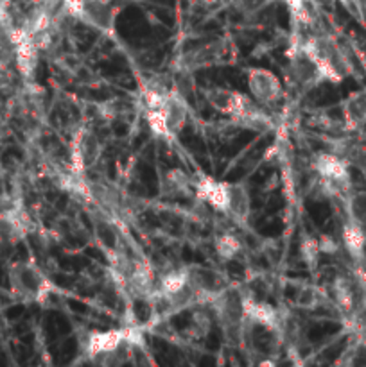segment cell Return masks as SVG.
Here are the masks:
<instances>
[{
    "label": "cell",
    "instance_id": "obj_20",
    "mask_svg": "<svg viewBox=\"0 0 366 367\" xmlns=\"http://www.w3.org/2000/svg\"><path fill=\"white\" fill-rule=\"evenodd\" d=\"M361 57H362V61L366 63V43L361 47Z\"/></svg>",
    "mask_w": 366,
    "mask_h": 367
},
{
    "label": "cell",
    "instance_id": "obj_4",
    "mask_svg": "<svg viewBox=\"0 0 366 367\" xmlns=\"http://www.w3.org/2000/svg\"><path fill=\"white\" fill-rule=\"evenodd\" d=\"M304 50L322 72L323 79L329 83H341L352 74V63L348 54L341 45L327 34H313L304 40H298Z\"/></svg>",
    "mask_w": 366,
    "mask_h": 367
},
{
    "label": "cell",
    "instance_id": "obj_2",
    "mask_svg": "<svg viewBox=\"0 0 366 367\" xmlns=\"http://www.w3.org/2000/svg\"><path fill=\"white\" fill-rule=\"evenodd\" d=\"M194 198L214 208L239 226H244L252 215V198L243 183L219 181L210 176L194 179Z\"/></svg>",
    "mask_w": 366,
    "mask_h": 367
},
{
    "label": "cell",
    "instance_id": "obj_8",
    "mask_svg": "<svg viewBox=\"0 0 366 367\" xmlns=\"http://www.w3.org/2000/svg\"><path fill=\"white\" fill-rule=\"evenodd\" d=\"M287 79L291 85L300 90L314 88V86L325 81L320 69L316 67V63L300 49L298 43L289 50Z\"/></svg>",
    "mask_w": 366,
    "mask_h": 367
},
{
    "label": "cell",
    "instance_id": "obj_6",
    "mask_svg": "<svg viewBox=\"0 0 366 367\" xmlns=\"http://www.w3.org/2000/svg\"><path fill=\"white\" fill-rule=\"evenodd\" d=\"M99 156H101V141L95 137L94 131H90L88 127H81L76 131L70 140V174L76 178H83L97 163Z\"/></svg>",
    "mask_w": 366,
    "mask_h": 367
},
{
    "label": "cell",
    "instance_id": "obj_11",
    "mask_svg": "<svg viewBox=\"0 0 366 367\" xmlns=\"http://www.w3.org/2000/svg\"><path fill=\"white\" fill-rule=\"evenodd\" d=\"M343 127L355 131L366 124V92L350 93L341 106Z\"/></svg>",
    "mask_w": 366,
    "mask_h": 367
},
{
    "label": "cell",
    "instance_id": "obj_19",
    "mask_svg": "<svg viewBox=\"0 0 366 367\" xmlns=\"http://www.w3.org/2000/svg\"><path fill=\"white\" fill-rule=\"evenodd\" d=\"M271 0H239V8L244 13H257L264 9Z\"/></svg>",
    "mask_w": 366,
    "mask_h": 367
},
{
    "label": "cell",
    "instance_id": "obj_18",
    "mask_svg": "<svg viewBox=\"0 0 366 367\" xmlns=\"http://www.w3.org/2000/svg\"><path fill=\"white\" fill-rule=\"evenodd\" d=\"M322 296L323 294L318 291L316 286H304L297 298V305L298 307L305 308V310H313V308H316L318 305H320Z\"/></svg>",
    "mask_w": 366,
    "mask_h": 367
},
{
    "label": "cell",
    "instance_id": "obj_7",
    "mask_svg": "<svg viewBox=\"0 0 366 367\" xmlns=\"http://www.w3.org/2000/svg\"><path fill=\"white\" fill-rule=\"evenodd\" d=\"M248 92L259 104L273 106L284 97L280 77L268 69H252L246 77Z\"/></svg>",
    "mask_w": 366,
    "mask_h": 367
},
{
    "label": "cell",
    "instance_id": "obj_17",
    "mask_svg": "<svg viewBox=\"0 0 366 367\" xmlns=\"http://www.w3.org/2000/svg\"><path fill=\"white\" fill-rule=\"evenodd\" d=\"M300 253H301V260L307 263L309 269H316L318 262H320V254H322V249H320V240L313 237H305L300 244Z\"/></svg>",
    "mask_w": 366,
    "mask_h": 367
},
{
    "label": "cell",
    "instance_id": "obj_3",
    "mask_svg": "<svg viewBox=\"0 0 366 367\" xmlns=\"http://www.w3.org/2000/svg\"><path fill=\"white\" fill-rule=\"evenodd\" d=\"M205 97L217 113L226 115L232 120L250 124L252 127H264V130L271 125V118L264 111V106L259 104L252 95L223 88V86H214L205 92Z\"/></svg>",
    "mask_w": 366,
    "mask_h": 367
},
{
    "label": "cell",
    "instance_id": "obj_5",
    "mask_svg": "<svg viewBox=\"0 0 366 367\" xmlns=\"http://www.w3.org/2000/svg\"><path fill=\"white\" fill-rule=\"evenodd\" d=\"M13 296L25 303H45L57 292V286L33 262H15L8 270Z\"/></svg>",
    "mask_w": 366,
    "mask_h": 367
},
{
    "label": "cell",
    "instance_id": "obj_12",
    "mask_svg": "<svg viewBox=\"0 0 366 367\" xmlns=\"http://www.w3.org/2000/svg\"><path fill=\"white\" fill-rule=\"evenodd\" d=\"M341 242L352 262L358 265L365 260V247H366V235L365 230L352 221L346 219L341 228Z\"/></svg>",
    "mask_w": 366,
    "mask_h": 367
},
{
    "label": "cell",
    "instance_id": "obj_15",
    "mask_svg": "<svg viewBox=\"0 0 366 367\" xmlns=\"http://www.w3.org/2000/svg\"><path fill=\"white\" fill-rule=\"evenodd\" d=\"M214 249L223 260H232L243 251V242L232 231H221L214 238Z\"/></svg>",
    "mask_w": 366,
    "mask_h": 367
},
{
    "label": "cell",
    "instance_id": "obj_9",
    "mask_svg": "<svg viewBox=\"0 0 366 367\" xmlns=\"http://www.w3.org/2000/svg\"><path fill=\"white\" fill-rule=\"evenodd\" d=\"M189 282L200 299V307H208L214 298L223 289H226L228 282L221 272L207 267H187Z\"/></svg>",
    "mask_w": 366,
    "mask_h": 367
},
{
    "label": "cell",
    "instance_id": "obj_13",
    "mask_svg": "<svg viewBox=\"0 0 366 367\" xmlns=\"http://www.w3.org/2000/svg\"><path fill=\"white\" fill-rule=\"evenodd\" d=\"M95 237H97V242L101 246V249L106 254H110L111 260L117 258L121 254V235L115 230V226L108 221H95Z\"/></svg>",
    "mask_w": 366,
    "mask_h": 367
},
{
    "label": "cell",
    "instance_id": "obj_14",
    "mask_svg": "<svg viewBox=\"0 0 366 367\" xmlns=\"http://www.w3.org/2000/svg\"><path fill=\"white\" fill-rule=\"evenodd\" d=\"M346 219L366 230V190H355L345 198Z\"/></svg>",
    "mask_w": 366,
    "mask_h": 367
},
{
    "label": "cell",
    "instance_id": "obj_16",
    "mask_svg": "<svg viewBox=\"0 0 366 367\" xmlns=\"http://www.w3.org/2000/svg\"><path fill=\"white\" fill-rule=\"evenodd\" d=\"M167 185L171 188L172 194H179V195H194V179H191L185 172L182 170H171L167 174Z\"/></svg>",
    "mask_w": 366,
    "mask_h": 367
},
{
    "label": "cell",
    "instance_id": "obj_10",
    "mask_svg": "<svg viewBox=\"0 0 366 367\" xmlns=\"http://www.w3.org/2000/svg\"><path fill=\"white\" fill-rule=\"evenodd\" d=\"M31 231V221H29L25 210L18 206H11L6 210H0V244H17Z\"/></svg>",
    "mask_w": 366,
    "mask_h": 367
},
{
    "label": "cell",
    "instance_id": "obj_1",
    "mask_svg": "<svg viewBox=\"0 0 366 367\" xmlns=\"http://www.w3.org/2000/svg\"><path fill=\"white\" fill-rule=\"evenodd\" d=\"M142 101L151 131L172 140L183 131L189 118L187 99L162 81H149L142 88Z\"/></svg>",
    "mask_w": 366,
    "mask_h": 367
}]
</instances>
